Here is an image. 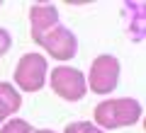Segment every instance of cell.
<instances>
[{"mask_svg": "<svg viewBox=\"0 0 146 133\" xmlns=\"http://www.w3.org/2000/svg\"><path fill=\"white\" fill-rule=\"evenodd\" d=\"M141 119V104L136 99H105L95 107V123L105 128L134 126Z\"/></svg>", "mask_w": 146, "mask_h": 133, "instance_id": "cell-1", "label": "cell"}, {"mask_svg": "<svg viewBox=\"0 0 146 133\" xmlns=\"http://www.w3.org/2000/svg\"><path fill=\"white\" fill-rule=\"evenodd\" d=\"M29 20H32V39H36L39 34H44L46 29L56 27L58 22V12L54 5L49 3H36L29 7Z\"/></svg>", "mask_w": 146, "mask_h": 133, "instance_id": "cell-6", "label": "cell"}, {"mask_svg": "<svg viewBox=\"0 0 146 133\" xmlns=\"http://www.w3.org/2000/svg\"><path fill=\"white\" fill-rule=\"evenodd\" d=\"M34 133H54V131H46V128H44V131H34Z\"/></svg>", "mask_w": 146, "mask_h": 133, "instance_id": "cell-11", "label": "cell"}, {"mask_svg": "<svg viewBox=\"0 0 146 133\" xmlns=\"http://www.w3.org/2000/svg\"><path fill=\"white\" fill-rule=\"evenodd\" d=\"M66 133H102V131L95 128L93 123H88V121H78V123H68Z\"/></svg>", "mask_w": 146, "mask_h": 133, "instance_id": "cell-9", "label": "cell"}, {"mask_svg": "<svg viewBox=\"0 0 146 133\" xmlns=\"http://www.w3.org/2000/svg\"><path fill=\"white\" fill-rule=\"evenodd\" d=\"M10 46H12V39H10V34H7L3 27H0V56H5L7 51H10Z\"/></svg>", "mask_w": 146, "mask_h": 133, "instance_id": "cell-10", "label": "cell"}, {"mask_svg": "<svg viewBox=\"0 0 146 133\" xmlns=\"http://www.w3.org/2000/svg\"><path fill=\"white\" fill-rule=\"evenodd\" d=\"M0 5H3V3H0Z\"/></svg>", "mask_w": 146, "mask_h": 133, "instance_id": "cell-12", "label": "cell"}, {"mask_svg": "<svg viewBox=\"0 0 146 133\" xmlns=\"http://www.w3.org/2000/svg\"><path fill=\"white\" fill-rule=\"evenodd\" d=\"M117 80H119V61L110 53L95 58L90 68V90L98 94H107L117 87Z\"/></svg>", "mask_w": 146, "mask_h": 133, "instance_id": "cell-5", "label": "cell"}, {"mask_svg": "<svg viewBox=\"0 0 146 133\" xmlns=\"http://www.w3.org/2000/svg\"><path fill=\"white\" fill-rule=\"evenodd\" d=\"M0 133H34V128L27 121H22V119H10L7 123H3Z\"/></svg>", "mask_w": 146, "mask_h": 133, "instance_id": "cell-8", "label": "cell"}, {"mask_svg": "<svg viewBox=\"0 0 146 133\" xmlns=\"http://www.w3.org/2000/svg\"><path fill=\"white\" fill-rule=\"evenodd\" d=\"M34 41L39 44V46L46 48L56 61H68V58H73L76 51H78V41H76V36H73L66 27H58V24L51 27V29H46L44 34H39Z\"/></svg>", "mask_w": 146, "mask_h": 133, "instance_id": "cell-4", "label": "cell"}, {"mask_svg": "<svg viewBox=\"0 0 146 133\" xmlns=\"http://www.w3.org/2000/svg\"><path fill=\"white\" fill-rule=\"evenodd\" d=\"M22 107V97L10 82H0V123Z\"/></svg>", "mask_w": 146, "mask_h": 133, "instance_id": "cell-7", "label": "cell"}, {"mask_svg": "<svg viewBox=\"0 0 146 133\" xmlns=\"http://www.w3.org/2000/svg\"><path fill=\"white\" fill-rule=\"evenodd\" d=\"M44 77H46V61L39 53H25L15 68V85L25 92L42 90Z\"/></svg>", "mask_w": 146, "mask_h": 133, "instance_id": "cell-3", "label": "cell"}, {"mask_svg": "<svg viewBox=\"0 0 146 133\" xmlns=\"http://www.w3.org/2000/svg\"><path fill=\"white\" fill-rule=\"evenodd\" d=\"M51 90L66 102H78L85 97L88 92V85H85V77L80 70L68 66H58L51 73Z\"/></svg>", "mask_w": 146, "mask_h": 133, "instance_id": "cell-2", "label": "cell"}]
</instances>
